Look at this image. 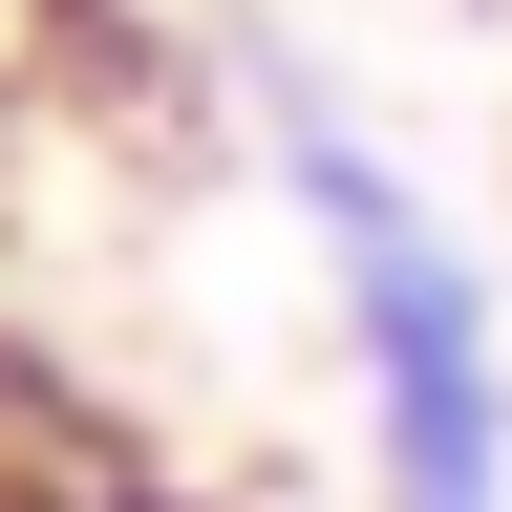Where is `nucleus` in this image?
I'll return each instance as SVG.
<instances>
[{"mask_svg":"<svg viewBox=\"0 0 512 512\" xmlns=\"http://www.w3.org/2000/svg\"><path fill=\"white\" fill-rule=\"evenodd\" d=\"M235 86H256V150H278L299 235H320V299H342V363H363V470H384V512H512V320H491V256L427 214V171L384 150L299 43H256Z\"/></svg>","mask_w":512,"mask_h":512,"instance_id":"obj_1","label":"nucleus"}]
</instances>
